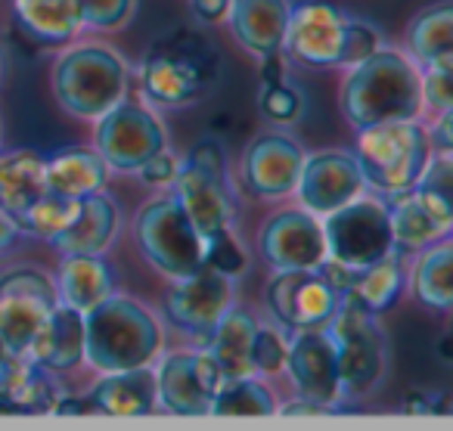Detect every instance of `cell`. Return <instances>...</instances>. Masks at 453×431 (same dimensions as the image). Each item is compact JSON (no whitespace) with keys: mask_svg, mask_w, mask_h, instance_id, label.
Wrapping results in <instances>:
<instances>
[{"mask_svg":"<svg viewBox=\"0 0 453 431\" xmlns=\"http://www.w3.org/2000/svg\"><path fill=\"white\" fill-rule=\"evenodd\" d=\"M342 112L357 131L422 112L419 69L395 50H372L342 84Z\"/></svg>","mask_w":453,"mask_h":431,"instance_id":"cell-1","label":"cell"},{"mask_svg":"<svg viewBox=\"0 0 453 431\" xmlns=\"http://www.w3.org/2000/svg\"><path fill=\"white\" fill-rule=\"evenodd\" d=\"M162 350V329L143 304L106 295L84 313V360L96 373L150 366Z\"/></svg>","mask_w":453,"mask_h":431,"instance_id":"cell-2","label":"cell"},{"mask_svg":"<svg viewBox=\"0 0 453 431\" xmlns=\"http://www.w3.org/2000/svg\"><path fill=\"white\" fill-rule=\"evenodd\" d=\"M283 47L304 65H357L379 50V35L333 4H302L289 10Z\"/></svg>","mask_w":453,"mask_h":431,"instance_id":"cell-3","label":"cell"},{"mask_svg":"<svg viewBox=\"0 0 453 431\" xmlns=\"http://www.w3.org/2000/svg\"><path fill=\"white\" fill-rule=\"evenodd\" d=\"M218 75V59L205 38L177 32L158 41L140 65L143 94L158 106H187L196 103Z\"/></svg>","mask_w":453,"mask_h":431,"instance_id":"cell-4","label":"cell"},{"mask_svg":"<svg viewBox=\"0 0 453 431\" xmlns=\"http://www.w3.org/2000/svg\"><path fill=\"white\" fill-rule=\"evenodd\" d=\"M127 69L115 50L84 44L63 53L53 69V94L59 106L75 119H100L125 100Z\"/></svg>","mask_w":453,"mask_h":431,"instance_id":"cell-5","label":"cell"},{"mask_svg":"<svg viewBox=\"0 0 453 431\" xmlns=\"http://www.w3.org/2000/svg\"><path fill=\"white\" fill-rule=\"evenodd\" d=\"M432 140L416 119L388 121V125L364 127L357 140V168L364 183L376 187L379 193H403L426 171L432 158Z\"/></svg>","mask_w":453,"mask_h":431,"instance_id":"cell-6","label":"cell"},{"mask_svg":"<svg viewBox=\"0 0 453 431\" xmlns=\"http://www.w3.org/2000/svg\"><path fill=\"white\" fill-rule=\"evenodd\" d=\"M137 245L143 258L171 280H187L205 264L202 236L174 196H165L137 214Z\"/></svg>","mask_w":453,"mask_h":431,"instance_id":"cell-7","label":"cell"},{"mask_svg":"<svg viewBox=\"0 0 453 431\" xmlns=\"http://www.w3.org/2000/svg\"><path fill=\"white\" fill-rule=\"evenodd\" d=\"M320 227L326 258L342 267L364 270L382 261L388 251H395L388 205H382L379 199H360L357 196L348 205L329 212Z\"/></svg>","mask_w":453,"mask_h":431,"instance_id":"cell-8","label":"cell"},{"mask_svg":"<svg viewBox=\"0 0 453 431\" xmlns=\"http://www.w3.org/2000/svg\"><path fill=\"white\" fill-rule=\"evenodd\" d=\"M329 323H333L329 338L335 344L342 394H364L366 388L376 385V379L385 369L382 332L372 323L370 311H364L348 298H342L339 311Z\"/></svg>","mask_w":453,"mask_h":431,"instance_id":"cell-9","label":"cell"},{"mask_svg":"<svg viewBox=\"0 0 453 431\" xmlns=\"http://www.w3.org/2000/svg\"><path fill=\"white\" fill-rule=\"evenodd\" d=\"M57 307V286L41 270L16 267L0 276V338L13 357H26L32 338Z\"/></svg>","mask_w":453,"mask_h":431,"instance_id":"cell-10","label":"cell"},{"mask_svg":"<svg viewBox=\"0 0 453 431\" xmlns=\"http://www.w3.org/2000/svg\"><path fill=\"white\" fill-rule=\"evenodd\" d=\"M96 152L115 171H137L165 150V127L150 109L119 103L96 119Z\"/></svg>","mask_w":453,"mask_h":431,"instance_id":"cell-11","label":"cell"},{"mask_svg":"<svg viewBox=\"0 0 453 431\" xmlns=\"http://www.w3.org/2000/svg\"><path fill=\"white\" fill-rule=\"evenodd\" d=\"M224 381L208 350H174L156 373V400L174 416H208Z\"/></svg>","mask_w":453,"mask_h":431,"instance_id":"cell-12","label":"cell"},{"mask_svg":"<svg viewBox=\"0 0 453 431\" xmlns=\"http://www.w3.org/2000/svg\"><path fill=\"white\" fill-rule=\"evenodd\" d=\"M342 292L320 270H280L267 286V307L289 329H323L335 317Z\"/></svg>","mask_w":453,"mask_h":431,"instance_id":"cell-13","label":"cell"},{"mask_svg":"<svg viewBox=\"0 0 453 431\" xmlns=\"http://www.w3.org/2000/svg\"><path fill=\"white\" fill-rule=\"evenodd\" d=\"M296 189L311 214H329L364 193V174L348 152H317L302 162Z\"/></svg>","mask_w":453,"mask_h":431,"instance_id":"cell-14","label":"cell"},{"mask_svg":"<svg viewBox=\"0 0 453 431\" xmlns=\"http://www.w3.org/2000/svg\"><path fill=\"white\" fill-rule=\"evenodd\" d=\"M261 255L273 270H314L326 258L323 227L311 212H280L261 230Z\"/></svg>","mask_w":453,"mask_h":431,"instance_id":"cell-15","label":"cell"},{"mask_svg":"<svg viewBox=\"0 0 453 431\" xmlns=\"http://www.w3.org/2000/svg\"><path fill=\"white\" fill-rule=\"evenodd\" d=\"M180 286L168 295L165 301V313L177 329L189 332V335H211L214 323L220 313L230 307V276L218 273L214 267L202 264L193 276L177 280Z\"/></svg>","mask_w":453,"mask_h":431,"instance_id":"cell-16","label":"cell"},{"mask_svg":"<svg viewBox=\"0 0 453 431\" xmlns=\"http://www.w3.org/2000/svg\"><path fill=\"white\" fill-rule=\"evenodd\" d=\"M286 369L296 385L298 397L314 400V404L333 406L342 397L339 385V360H335V344L329 332L323 329H302L286 354Z\"/></svg>","mask_w":453,"mask_h":431,"instance_id":"cell-17","label":"cell"},{"mask_svg":"<svg viewBox=\"0 0 453 431\" xmlns=\"http://www.w3.org/2000/svg\"><path fill=\"white\" fill-rule=\"evenodd\" d=\"M391 236L395 245L407 251L426 249L450 233L453 224V205L447 196H438L432 189L413 183L403 193H395V205L388 208Z\"/></svg>","mask_w":453,"mask_h":431,"instance_id":"cell-18","label":"cell"},{"mask_svg":"<svg viewBox=\"0 0 453 431\" xmlns=\"http://www.w3.org/2000/svg\"><path fill=\"white\" fill-rule=\"evenodd\" d=\"M302 162L304 156L296 140L283 137V134H261L249 143L246 156H242V177L255 196L280 199L296 189Z\"/></svg>","mask_w":453,"mask_h":431,"instance_id":"cell-19","label":"cell"},{"mask_svg":"<svg viewBox=\"0 0 453 431\" xmlns=\"http://www.w3.org/2000/svg\"><path fill=\"white\" fill-rule=\"evenodd\" d=\"M174 199L193 220L199 236L205 239L208 233L226 230L234 220V202H230V189H226V177L205 171L199 165L187 162L177 168L174 174Z\"/></svg>","mask_w":453,"mask_h":431,"instance_id":"cell-20","label":"cell"},{"mask_svg":"<svg viewBox=\"0 0 453 431\" xmlns=\"http://www.w3.org/2000/svg\"><path fill=\"white\" fill-rule=\"evenodd\" d=\"M289 10V0H230L224 16L242 50L252 57H271L283 50Z\"/></svg>","mask_w":453,"mask_h":431,"instance_id":"cell-21","label":"cell"},{"mask_svg":"<svg viewBox=\"0 0 453 431\" xmlns=\"http://www.w3.org/2000/svg\"><path fill=\"white\" fill-rule=\"evenodd\" d=\"M26 357L47 373L75 369L84 360V313L69 304H57L32 338Z\"/></svg>","mask_w":453,"mask_h":431,"instance_id":"cell-22","label":"cell"},{"mask_svg":"<svg viewBox=\"0 0 453 431\" xmlns=\"http://www.w3.org/2000/svg\"><path fill=\"white\" fill-rule=\"evenodd\" d=\"M88 400L100 416H150L156 412V373L150 366L103 373V379L90 388Z\"/></svg>","mask_w":453,"mask_h":431,"instance_id":"cell-23","label":"cell"},{"mask_svg":"<svg viewBox=\"0 0 453 431\" xmlns=\"http://www.w3.org/2000/svg\"><path fill=\"white\" fill-rule=\"evenodd\" d=\"M59 394L50 373L35 363H26L22 357H10L0 366V416H38L53 412Z\"/></svg>","mask_w":453,"mask_h":431,"instance_id":"cell-24","label":"cell"},{"mask_svg":"<svg viewBox=\"0 0 453 431\" xmlns=\"http://www.w3.org/2000/svg\"><path fill=\"white\" fill-rule=\"evenodd\" d=\"M119 205L100 189L94 196H84L75 220L50 242L63 255H100L119 233Z\"/></svg>","mask_w":453,"mask_h":431,"instance_id":"cell-25","label":"cell"},{"mask_svg":"<svg viewBox=\"0 0 453 431\" xmlns=\"http://www.w3.org/2000/svg\"><path fill=\"white\" fill-rule=\"evenodd\" d=\"M255 335H258V323H255L252 313L240 311V307H226L220 313L211 335H208V354L218 363L224 379L255 375V360H252Z\"/></svg>","mask_w":453,"mask_h":431,"instance_id":"cell-26","label":"cell"},{"mask_svg":"<svg viewBox=\"0 0 453 431\" xmlns=\"http://www.w3.org/2000/svg\"><path fill=\"white\" fill-rule=\"evenodd\" d=\"M13 13L22 35L44 47L69 44L84 28L78 0H13Z\"/></svg>","mask_w":453,"mask_h":431,"instance_id":"cell-27","label":"cell"},{"mask_svg":"<svg viewBox=\"0 0 453 431\" xmlns=\"http://www.w3.org/2000/svg\"><path fill=\"white\" fill-rule=\"evenodd\" d=\"M44 158L32 150L10 152L0 158V212L16 220L22 212L35 205L41 196H47Z\"/></svg>","mask_w":453,"mask_h":431,"instance_id":"cell-28","label":"cell"},{"mask_svg":"<svg viewBox=\"0 0 453 431\" xmlns=\"http://www.w3.org/2000/svg\"><path fill=\"white\" fill-rule=\"evenodd\" d=\"M44 177L50 193L65 196V199H84L106 187L109 165L100 158V152L69 150L44 162Z\"/></svg>","mask_w":453,"mask_h":431,"instance_id":"cell-29","label":"cell"},{"mask_svg":"<svg viewBox=\"0 0 453 431\" xmlns=\"http://www.w3.org/2000/svg\"><path fill=\"white\" fill-rule=\"evenodd\" d=\"M59 295L69 307L88 313L106 295H112L109 267L96 255H65L59 267Z\"/></svg>","mask_w":453,"mask_h":431,"instance_id":"cell-30","label":"cell"},{"mask_svg":"<svg viewBox=\"0 0 453 431\" xmlns=\"http://www.w3.org/2000/svg\"><path fill=\"white\" fill-rule=\"evenodd\" d=\"M403 286V270H401V258L395 251L382 258V261L370 264V267L357 270L351 280V286L342 292V298L354 301L357 307L370 311L372 317L382 311H388L391 304L397 301Z\"/></svg>","mask_w":453,"mask_h":431,"instance_id":"cell-31","label":"cell"},{"mask_svg":"<svg viewBox=\"0 0 453 431\" xmlns=\"http://www.w3.org/2000/svg\"><path fill=\"white\" fill-rule=\"evenodd\" d=\"M453 258L450 242L438 239L432 249L416 261L413 267V295L419 304L432 307V311H450L453 304Z\"/></svg>","mask_w":453,"mask_h":431,"instance_id":"cell-32","label":"cell"},{"mask_svg":"<svg viewBox=\"0 0 453 431\" xmlns=\"http://www.w3.org/2000/svg\"><path fill=\"white\" fill-rule=\"evenodd\" d=\"M410 53L419 59L422 65L434 63V59L453 57V7L450 0H441L434 7L422 10L407 32Z\"/></svg>","mask_w":453,"mask_h":431,"instance_id":"cell-33","label":"cell"},{"mask_svg":"<svg viewBox=\"0 0 453 431\" xmlns=\"http://www.w3.org/2000/svg\"><path fill=\"white\" fill-rule=\"evenodd\" d=\"M273 412L277 404L271 391L252 375H246V379H226L218 388L208 416H273Z\"/></svg>","mask_w":453,"mask_h":431,"instance_id":"cell-34","label":"cell"},{"mask_svg":"<svg viewBox=\"0 0 453 431\" xmlns=\"http://www.w3.org/2000/svg\"><path fill=\"white\" fill-rule=\"evenodd\" d=\"M78 205H81V199H65V196L47 193V196H41L28 212H22L13 224H16V230L32 233V236L50 242L53 236H59V233L75 220Z\"/></svg>","mask_w":453,"mask_h":431,"instance_id":"cell-35","label":"cell"},{"mask_svg":"<svg viewBox=\"0 0 453 431\" xmlns=\"http://www.w3.org/2000/svg\"><path fill=\"white\" fill-rule=\"evenodd\" d=\"M202 258H205L208 267H214L224 276H234L246 267V255H242V249L236 245V239L230 236V230L208 233V236L202 239Z\"/></svg>","mask_w":453,"mask_h":431,"instance_id":"cell-36","label":"cell"},{"mask_svg":"<svg viewBox=\"0 0 453 431\" xmlns=\"http://www.w3.org/2000/svg\"><path fill=\"white\" fill-rule=\"evenodd\" d=\"M450 72L453 57L426 63V72H419L422 106H428L432 112H450Z\"/></svg>","mask_w":453,"mask_h":431,"instance_id":"cell-37","label":"cell"},{"mask_svg":"<svg viewBox=\"0 0 453 431\" xmlns=\"http://www.w3.org/2000/svg\"><path fill=\"white\" fill-rule=\"evenodd\" d=\"M81 19L90 28H119L134 13V0H78Z\"/></svg>","mask_w":453,"mask_h":431,"instance_id":"cell-38","label":"cell"},{"mask_svg":"<svg viewBox=\"0 0 453 431\" xmlns=\"http://www.w3.org/2000/svg\"><path fill=\"white\" fill-rule=\"evenodd\" d=\"M286 354H289V344L283 342L277 329H261L255 335V348H252V360H255V373H277L286 366Z\"/></svg>","mask_w":453,"mask_h":431,"instance_id":"cell-39","label":"cell"},{"mask_svg":"<svg viewBox=\"0 0 453 431\" xmlns=\"http://www.w3.org/2000/svg\"><path fill=\"white\" fill-rule=\"evenodd\" d=\"M261 112L271 121H292L302 112V100L286 84H267L265 94H261Z\"/></svg>","mask_w":453,"mask_h":431,"instance_id":"cell-40","label":"cell"},{"mask_svg":"<svg viewBox=\"0 0 453 431\" xmlns=\"http://www.w3.org/2000/svg\"><path fill=\"white\" fill-rule=\"evenodd\" d=\"M140 177H143V183H150V187H162V183H171L177 174V162L174 156H168V152H156V156L150 158V162L140 165Z\"/></svg>","mask_w":453,"mask_h":431,"instance_id":"cell-41","label":"cell"},{"mask_svg":"<svg viewBox=\"0 0 453 431\" xmlns=\"http://www.w3.org/2000/svg\"><path fill=\"white\" fill-rule=\"evenodd\" d=\"M193 4V13L199 22H218L224 19L226 7H230V0H189Z\"/></svg>","mask_w":453,"mask_h":431,"instance_id":"cell-42","label":"cell"},{"mask_svg":"<svg viewBox=\"0 0 453 431\" xmlns=\"http://www.w3.org/2000/svg\"><path fill=\"white\" fill-rule=\"evenodd\" d=\"M280 412H283V416H326V412H333V406H326V404H314V400L298 397L296 404L280 406Z\"/></svg>","mask_w":453,"mask_h":431,"instance_id":"cell-43","label":"cell"},{"mask_svg":"<svg viewBox=\"0 0 453 431\" xmlns=\"http://www.w3.org/2000/svg\"><path fill=\"white\" fill-rule=\"evenodd\" d=\"M261 59H265V65H261L265 84H283V59H280V53H271V57H261Z\"/></svg>","mask_w":453,"mask_h":431,"instance_id":"cell-44","label":"cell"},{"mask_svg":"<svg viewBox=\"0 0 453 431\" xmlns=\"http://www.w3.org/2000/svg\"><path fill=\"white\" fill-rule=\"evenodd\" d=\"M16 233H19V230H16V224L7 218V214L0 212V251H4L10 242H13V239H16Z\"/></svg>","mask_w":453,"mask_h":431,"instance_id":"cell-45","label":"cell"},{"mask_svg":"<svg viewBox=\"0 0 453 431\" xmlns=\"http://www.w3.org/2000/svg\"><path fill=\"white\" fill-rule=\"evenodd\" d=\"M10 357H13V354H10V350H7V344H4V338H0V366H4V363H7Z\"/></svg>","mask_w":453,"mask_h":431,"instance_id":"cell-46","label":"cell"}]
</instances>
